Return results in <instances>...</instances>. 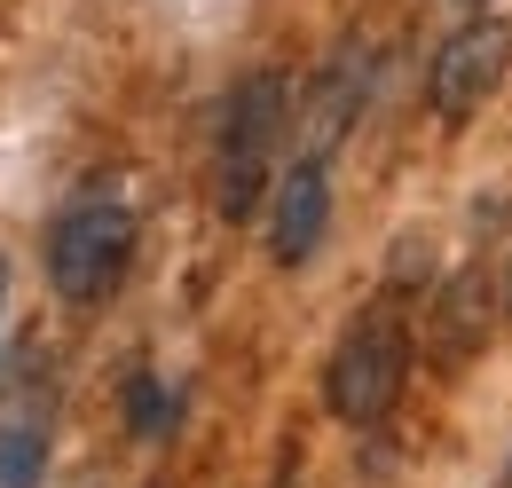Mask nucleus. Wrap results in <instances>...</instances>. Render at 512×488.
<instances>
[{
	"label": "nucleus",
	"instance_id": "9d476101",
	"mask_svg": "<svg viewBox=\"0 0 512 488\" xmlns=\"http://www.w3.org/2000/svg\"><path fill=\"white\" fill-rule=\"evenodd\" d=\"M0 292H8V260H0Z\"/></svg>",
	"mask_w": 512,
	"mask_h": 488
},
{
	"label": "nucleus",
	"instance_id": "1a4fd4ad",
	"mask_svg": "<svg viewBox=\"0 0 512 488\" xmlns=\"http://www.w3.org/2000/svg\"><path fill=\"white\" fill-rule=\"evenodd\" d=\"M127 426L134 433H166V394H158L150 370H134V378H127Z\"/></svg>",
	"mask_w": 512,
	"mask_h": 488
},
{
	"label": "nucleus",
	"instance_id": "39448f33",
	"mask_svg": "<svg viewBox=\"0 0 512 488\" xmlns=\"http://www.w3.org/2000/svg\"><path fill=\"white\" fill-rule=\"evenodd\" d=\"M323 221H331V182H323L316 158H300L268 189V252H276V268H300L323 244Z\"/></svg>",
	"mask_w": 512,
	"mask_h": 488
},
{
	"label": "nucleus",
	"instance_id": "7ed1b4c3",
	"mask_svg": "<svg viewBox=\"0 0 512 488\" xmlns=\"http://www.w3.org/2000/svg\"><path fill=\"white\" fill-rule=\"evenodd\" d=\"M276 142H284V79L276 71H260L237 87V103H229V134H221V221H253L260 197H268V158H276Z\"/></svg>",
	"mask_w": 512,
	"mask_h": 488
},
{
	"label": "nucleus",
	"instance_id": "20e7f679",
	"mask_svg": "<svg viewBox=\"0 0 512 488\" xmlns=\"http://www.w3.org/2000/svg\"><path fill=\"white\" fill-rule=\"evenodd\" d=\"M505 79H512V32L497 24V16L449 32L442 56H434V111H442V126L481 119V103H489Z\"/></svg>",
	"mask_w": 512,
	"mask_h": 488
},
{
	"label": "nucleus",
	"instance_id": "f03ea898",
	"mask_svg": "<svg viewBox=\"0 0 512 488\" xmlns=\"http://www.w3.org/2000/svg\"><path fill=\"white\" fill-rule=\"evenodd\" d=\"M402 370H410V331H402L394 307H371V315L347 323L339 355L323 370V402L347 426H379L386 410H394V394H402Z\"/></svg>",
	"mask_w": 512,
	"mask_h": 488
},
{
	"label": "nucleus",
	"instance_id": "6e6552de",
	"mask_svg": "<svg viewBox=\"0 0 512 488\" xmlns=\"http://www.w3.org/2000/svg\"><path fill=\"white\" fill-rule=\"evenodd\" d=\"M355 111H363V56L347 63H331V71H323L316 79V134H308V158H331V142H339V134H347V119H355Z\"/></svg>",
	"mask_w": 512,
	"mask_h": 488
},
{
	"label": "nucleus",
	"instance_id": "0eeeda50",
	"mask_svg": "<svg viewBox=\"0 0 512 488\" xmlns=\"http://www.w3.org/2000/svg\"><path fill=\"white\" fill-rule=\"evenodd\" d=\"M489 339V276L481 268H457L442 284V315H434V355L442 363H465L473 347Z\"/></svg>",
	"mask_w": 512,
	"mask_h": 488
},
{
	"label": "nucleus",
	"instance_id": "423d86ee",
	"mask_svg": "<svg viewBox=\"0 0 512 488\" xmlns=\"http://www.w3.org/2000/svg\"><path fill=\"white\" fill-rule=\"evenodd\" d=\"M48 441H56V402L48 386H8L0 394V488H40L48 473Z\"/></svg>",
	"mask_w": 512,
	"mask_h": 488
},
{
	"label": "nucleus",
	"instance_id": "f257e3e1",
	"mask_svg": "<svg viewBox=\"0 0 512 488\" xmlns=\"http://www.w3.org/2000/svg\"><path fill=\"white\" fill-rule=\"evenodd\" d=\"M127 260H134V213L119 197H79L48 237V276L71 307H103L119 292Z\"/></svg>",
	"mask_w": 512,
	"mask_h": 488
},
{
	"label": "nucleus",
	"instance_id": "9b49d317",
	"mask_svg": "<svg viewBox=\"0 0 512 488\" xmlns=\"http://www.w3.org/2000/svg\"><path fill=\"white\" fill-rule=\"evenodd\" d=\"M457 8H489V0H457Z\"/></svg>",
	"mask_w": 512,
	"mask_h": 488
},
{
	"label": "nucleus",
	"instance_id": "f8f14e48",
	"mask_svg": "<svg viewBox=\"0 0 512 488\" xmlns=\"http://www.w3.org/2000/svg\"><path fill=\"white\" fill-rule=\"evenodd\" d=\"M505 307H512V276H505Z\"/></svg>",
	"mask_w": 512,
	"mask_h": 488
}]
</instances>
